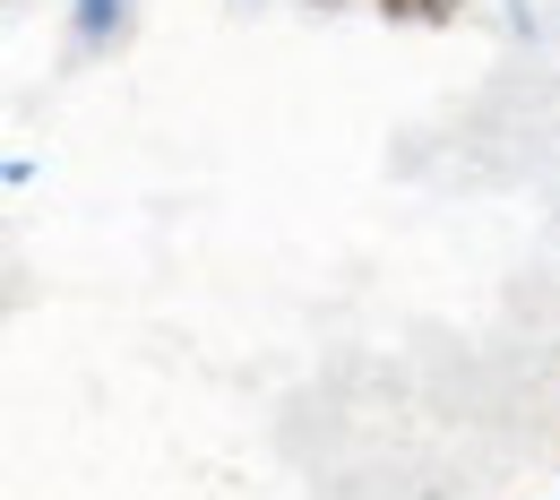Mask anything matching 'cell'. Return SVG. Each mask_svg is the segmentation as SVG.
<instances>
[{"mask_svg": "<svg viewBox=\"0 0 560 500\" xmlns=\"http://www.w3.org/2000/svg\"><path fill=\"white\" fill-rule=\"evenodd\" d=\"M302 9H319V18H337V9H353V0H302Z\"/></svg>", "mask_w": 560, "mask_h": 500, "instance_id": "obj_2", "label": "cell"}, {"mask_svg": "<svg viewBox=\"0 0 560 500\" xmlns=\"http://www.w3.org/2000/svg\"><path fill=\"white\" fill-rule=\"evenodd\" d=\"M388 26H415V35H440V26H457L466 18V0H371Z\"/></svg>", "mask_w": 560, "mask_h": 500, "instance_id": "obj_1", "label": "cell"}]
</instances>
